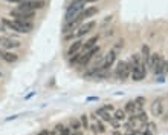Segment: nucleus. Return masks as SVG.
<instances>
[{
  "instance_id": "1",
  "label": "nucleus",
  "mask_w": 168,
  "mask_h": 135,
  "mask_svg": "<svg viewBox=\"0 0 168 135\" xmlns=\"http://www.w3.org/2000/svg\"><path fill=\"white\" fill-rule=\"evenodd\" d=\"M132 72V68L129 65V62H119L118 63V68H116V77L119 80H125Z\"/></svg>"
},
{
  "instance_id": "2",
  "label": "nucleus",
  "mask_w": 168,
  "mask_h": 135,
  "mask_svg": "<svg viewBox=\"0 0 168 135\" xmlns=\"http://www.w3.org/2000/svg\"><path fill=\"white\" fill-rule=\"evenodd\" d=\"M98 12V8L96 6H90V8H86V9H83L80 14H78V17H77V20L81 23L83 20H86V18H90L92 15H95Z\"/></svg>"
},
{
  "instance_id": "3",
  "label": "nucleus",
  "mask_w": 168,
  "mask_h": 135,
  "mask_svg": "<svg viewBox=\"0 0 168 135\" xmlns=\"http://www.w3.org/2000/svg\"><path fill=\"white\" fill-rule=\"evenodd\" d=\"M98 52H99V46H93V48H90V49H89L84 55H81V57H80V60H78V62H80V65H83V66H84V65H87V63L90 62V58H92L95 54H98Z\"/></svg>"
},
{
  "instance_id": "4",
  "label": "nucleus",
  "mask_w": 168,
  "mask_h": 135,
  "mask_svg": "<svg viewBox=\"0 0 168 135\" xmlns=\"http://www.w3.org/2000/svg\"><path fill=\"white\" fill-rule=\"evenodd\" d=\"M144 77H145V65L141 63V65H138V66L132 71V78H133L135 81H141Z\"/></svg>"
},
{
  "instance_id": "5",
  "label": "nucleus",
  "mask_w": 168,
  "mask_h": 135,
  "mask_svg": "<svg viewBox=\"0 0 168 135\" xmlns=\"http://www.w3.org/2000/svg\"><path fill=\"white\" fill-rule=\"evenodd\" d=\"M11 15L12 17H15V18H21V20H32L34 18V15H35V12L34 11H12L11 12Z\"/></svg>"
},
{
  "instance_id": "6",
  "label": "nucleus",
  "mask_w": 168,
  "mask_h": 135,
  "mask_svg": "<svg viewBox=\"0 0 168 135\" xmlns=\"http://www.w3.org/2000/svg\"><path fill=\"white\" fill-rule=\"evenodd\" d=\"M96 26V23L95 22H86L84 25H81L80 28H78V32L75 34L77 37H83V35H86V34H89L93 28Z\"/></svg>"
},
{
  "instance_id": "7",
  "label": "nucleus",
  "mask_w": 168,
  "mask_h": 135,
  "mask_svg": "<svg viewBox=\"0 0 168 135\" xmlns=\"http://www.w3.org/2000/svg\"><path fill=\"white\" fill-rule=\"evenodd\" d=\"M115 60H116V52H115V51H110V52L106 55V58H104V62H103V65H101V69H103V71H107V69L115 63Z\"/></svg>"
},
{
  "instance_id": "8",
  "label": "nucleus",
  "mask_w": 168,
  "mask_h": 135,
  "mask_svg": "<svg viewBox=\"0 0 168 135\" xmlns=\"http://www.w3.org/2000/svg\"><path fill=\"white\" fill-rule=\"evenodd\" d=\"M3 25L5 26H8L9 29H12V31H15V32H20V34H26V31H24V28L23 26H20L15 20H8V18H3Z\"/></svg>"
},
{
  "instance_id": "9",
  "label": "nucleus",
  "mask_w": 168,
  "mask_h": 135,
  "mask_svg": "<svg viewBox=\"0 0 168 135\" xmlns=\"http://www.w3.org/2000/svg\"><path fill=\"white\" fill-rule=\"evenodd\" d=\"M151 114H153L155 117H161V115L164 114V105H162L161 100H156V101L151 105Z\"/></svg>"
},
{
  "instance_id": "10",
  "label": "nucleus",
  "mask_w": 168,
  "mask_h": 135,
  "mask_svg": "<svg viewBox=\"0 0 168 135\" xmlns=\"http://www.w3.org/2000/svg\"><path fill=\"white\" fill-rule=\"evenodd\" d=\"M156 74H165V72H168V63L161 57L159 58V62L156 63V66H155V69H153Z\"/></svg>"
},
{
  "instance_id": "11",
  "label": "nucleus",
  "mask_w": 168,
  "mask_h": 135,
  "mask_svg": "<svg viewBox=\"0 0 168 135\" xmlns=\"http://www.w3.org/2000/svg\"><path fill=\"white\" fill-rule=\"evenodd\" d=\"M78 25H80V22H78L77 18H73V20H70V22H66V25H64V28H63V32H64V34L73 32V29H77Z\"/></svg>"
},
{
  "instance_id": "12",
  "label": "nucleus",
  "mask_w": 168,
  "mask_h": 135,
  "mask_svg": "<svg viewBox=\"0 0 168 135\" xmlns=\"http://www.w3.org/2000/svg\"><path fill=\"white\" fill-rule=\"evenodd\" d=\"M0 45H2L3 48H6V49H14V48H18V46H20L18 42H15V40H9V38H3V40H0Z\"/></svg>"
},
{
  "instance_id": "13",
  "label": "nucleus",
  "mask_w": 168,
  "mask_h": 135,
  "mask_svg": "<svg viewBox=\"0 0 168 135\" xmlns=\"http://www.w3.org/2000/svg\"><path fill=\"white\" fill-rule=\"evenodd\" d=\"M0 57H2L5 62H8V63H14V62H17V58H18L14 52H6V51H0Z\"/></svg>"
},
{
  "instance_id": "14",
  "label": "nucleus",
  "mask_w": 168,
  "mask_h": 135,
  "mask_svg": "<svg viewBox=\"0 0 168 135\" xmlns=\"http://www.w3.org/2000/svg\"><path fill=\"white\" fill-rule=\"evenodd\" d=\"M81 48H83V42H80V40H78V42H73V43L70 45V48L67 49V55H69V57H72V55H73V54H77Z\"/></svg>"
},
{
  "instance_id": "15",
  "label": "nucleus",
  "mask_w": 168,
  "mask_h": 135,
  "mask_svg": "<svg viewBox=\"0 0 168 135\" xmlns=\"http://www.w3.org/2000/svg\"><path fill=\"white\" fill-rule=\"evenodd\" d=\"M144 129H145V131H141V132H139L141 135H153L155 132H156V125H155V123H150V121H147Z\"/></svg>"
},
{
  "instance_id": "16",
  "label": "nucleus",
  "mask_w": 168,
  "mask_h": 135,
  "mask_svg": "<svg viewBox=\"0 0 168 135\" xmlns=\"http://www.w3.org/2000/svg\"><path fill=\"white\" fill-rule=\"evenodd\" d=\"M159 58H161V55H159V54H150V57L147 58L145 65H148L151 69H155V66H156V63L159 62Z\"/></svg>"
},
{
  "instance_id": "17",
  "label": "nucleus",
  "mask_w": 168,
  "mask_h": 135,
  "mask_svg": "<svg viewBox=\"0 0 168 135\" xmlns=\"http://www.w3.org/2000/svg\"><path fill=\"white\" fill-rule=\"evenodd\" d=\"M96 42H98V35H95V37H92V38H89V40H87V42H86V43L83 45V48L89 51L90 48H93V46L96 45Z\"/></svg>"
},
{
  "instance_id": "18",
  "label": "nucleus",
  "mask_w": 168,
  "mask_h": 135,
  "mask_svg": "<svg viewBox=\"0 0 168 135\" xmlns=\"http://www.w3.org/2000/svg\"><path fill=\"white\" fill-rule=\"evenodd\" d=\"M125 111H122V109H116L115 111V115H113V118L115 120H118V121H124L125 120Z\"/></svg>"
},
{
  "instance_id": "19",
  "label": "nucleus",
  "mask_w": 168,
  "mask_h": 135,
  "mask_svg": "<svg viewBox=\"0 0 168 135\" xmlns=\"http://www.w3.org/2000/svg\"><path fill=\"white\" fill-rule=\"evenodd\" d=\"M136 109H138V108H136V103H135V101H129V103L125 105V109H124V111L133 115V114L136 112Z\"/></svg>"
},
{
  "instance_id": "20",
  "label": "nucleus",
  "mask_w": 168,
  "mask_h": 135,
  "mask_svg": "<svg viewBox=\"0 0 168 135\" xmlns=\"http://www.w3.org/2000/svg\"><path fill=\"white\" fill-rule=\"evenodd\" d=\"M96 114H98V115H101V117H103V120H104V121H110V120H112V118H113V117H110V114H109V112H107V111H104V109H103V108H99V109H98V111H96Z\"/></svg>"
},
{
  "instance_id": "21",
  "label": "nucleus",
  "mask_w": 168,
  "mask_h": 135,
  "mask_svg": "<svg viewBox=\"0 0 168 135\" xmlns=\"http://www.w3.org/2000/svg\"><path fill=\"white\" fill-rule=\"evenodd\" d=\"M55 129H57V132H58L60 135H70V129L64 128L63 125H58V126H57Z\"/></svg>"
},
{
  "instance_id": "22",
  "label": "nucleus",
  "mask_w": 168,
  "mask_h": 135,
  "mask_svg": "<svg viewBox=\"0 0 168 135\" xmlns=\"http://www.w3.org/2000/svg\"><path fill=\"white\" fill-rule=\"evenodd\" d=\"M70 128L73 129V132H78L81 129V121L80 120H72L70 121Z\"/></svg>"
},
{
  "instance_id": "23",
  "label": "nucleus",
  "mask_w": 168,
  "mask_h": 135,
  "mask_svg": "<svg viewBox=\"0 0 168 135\" xmlns=\"http://www.w3.org/2000/svg\"><path fill=\"white\" fill-rule=\"evenodd\" d=\"M92 131H93V132H104L106 129H104V125H103L101 121H98L96 125L92 126Z\"/></svg>"
},
{
  "instance_id": "24",
  "label": "nucleus",
  "mask_w": 168,
  "mask_h": 135,
  "mask_svg": "<svg viewBox=\"0 0 168 135\" xmlns=\"http://www.w3.org/2000/svg\"><path fill=\"white\" fill-rule=\"evenodd\" d=\"M142 57H144L145 62H147V58L150 57V48H148V46H142Z\"/></svg>"
},
{
  "instance_id": "25",
  "label": "nucleus",
  "mask_w": 168,
  "mask_h": 135,
  "mask_svg": "<svg viewBox=\"0 0 168 135\" xmlns=\"http://www.w3.org/2000/svg\"><path fill=\"white\" fill-rule=\"evenodd\" d=\"M135 103H136V108H142L145 105V98L144 97H138V98H135Z\"/></svg>"
},
{
  "instance_id": "26",
  "label": "nucleus",
  "mask_w": 168,
  "mask_h": 135,
  "mask_svg": "<svg viewBox=\"0 0 168 135\" xmlns=\"http://www.w3.org/2000/svg\"><path fill=\"white\" fill-rule=\"evenodd\" d=\"M136 118H138V121H139V123H142V125H145V123H147V114H144V112H139V115H138Z\"/></svg>"
},
{
  "instance_id": "27",
  "label": "nucleus",
  "mask_w": 168,
  "mask_h": 135,
  "mask_svg": "<svg viewBox=\"0 0 168 135\" xmlns=\"http://www.w3.org/2000/svg\"><path fill=\"white\" fill-rule=\"evenodd\" d=\"M81 128H84V129H87V126H89V121H87V115L84 114V115H81Z\"/></svg>"
},
{
  "instance_id": "28",
  "label": "nucleus",
  "mask_w": 168,
  "mask_h": 135,
  "mask_svg": "<svg viewBox=\"0 0 168 135\" xmlns=\"http://www.w3.org/2000/svg\"><path fill=\"white\" fill-rule=\"evenodd\" d=\"M103 109L107 111V112H112V111H113V106H112V105H106V106H103Z\"/></svg>"
},
{
  "instance_id": "29",
  "label": "nucleus",
  "mask_w": 168,
  "mask_h": 135,
  "mask_svg": "<svg viewBox=\"0 0 168 135\" xmlns=\"http://www.w3.org/2000/svg\"><path fill=\"white\" fill-rule=\"evenodd\" d=\"M136 134H138V132H136L135 129H129V132H127L125 135H136Z\"/></svg>"
},
{
  "instance_id": "30",
  "label": "nucleus",
  "mask_w": 168,
  "mask_h": 135,
  "mask_svg": "<svg viewBox=\"0 0 168 135\" xmlns=\"http://www.w3.org/2000/svg\"><path fill=\"white\" fill-rule=\"evenodd\" d=\"M6 2H9V3H20L21 0H6Z\"/></svg>"
},
{
  "instance_id": "31",
  "label": "nucleus",
  "mask_w": 168,
  "mask_h": 135,
  "mask_svg": "<svg viewBox=\"0 0 168 135\" xmlns=\"http://www.w3.org/2000/svg\"><path fill=\"white\" fill-rule=\"evenodd\" d=\"M40 135H49V131H43V132H40Z\"/></svg>"
},
{
  "instance_id": "32",
  "label": "nucleus",
  "mask_w": 168,
  "mask_h": 135,
  "mask_svg": "<svg viewBox=\"0 0 168 135\" xmlns=\"http://www.w3.org/2000/svg\"><path fill=\"white\" fill-rule=\"evenodd\" d=\"M92 2H96V0H84V3H92Z\"/></svg>"
},
{
  "instance_id": "33",
  "label": "nucleus",
  "mask_w": 168,
  "mask_h": 135,
  "mask_svg": "<svg viewBox=\"0 0 168 135\" xmlns=\"http://www.w3.org/2000/svg\"><path fill=\"white\" fill-rule=\"evenodd\" d=\"M0 31H5V26H3V23H0Z\"/></svg>"
}]
</instances>
